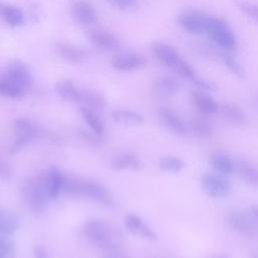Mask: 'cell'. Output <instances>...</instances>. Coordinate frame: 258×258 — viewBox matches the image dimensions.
Listing matches in <instances>:
<instances>
[{"label":"cell","mask_w":258,"mask_h":258,"mask_svg":"<svg viewBox=\"0 0 258 258\" xmlns=\"http://www.w3.org/2000/svg\"><path fill=\"white\" fill-rule=\"evenodd\" d=\"M63 190L73 195L88 197L106 207H113L115 205L112 192L105 185L96 181L67 178Z\"/></svg>","instance_id":"obj_1"},{"label":"cell","mask_w":258,"mask_h":258,"mask_svg":"<svg viewBox=\"0 0 258 258\" xmlns=\"http://www.w3.org/2000/svg\"><path fill=\"white\" fill-rule=\"evenodd\" d=\"M83 235L88 243L105 253L118 247L115 245L107 225L98 220H88L83 226Z\"/></svg>","instance_id":"obj_2"},{"label":"cell","mask_w":258,"mask_h":258,"mask_svg":"<svg viewBox=\"0 0 258 258\" xmlns=\"http://www.w3.org/2000/svg\"><path fill=\"white\" fill-rule=\"evenodd\" d=\"M22 197L27 207L34 213H41L46 208L50 201L41 176L27 179L22 185Z\"/></svg>","instance_id":"obj_3"},{"label":"cell","mask_w":258,"mask_h":258,"mask_svg":"<svg viewBox=\"0 0 258 258\" xmlns=\"http://www.w3.org/2000/svg\"><path fill=\"white\" fill-rule=\"evenodd\" d=\"M206 33L219 47L223 49L233 50L238 45L235 33L228 23L220 17L211 16L210 24Z\"/></svg>","instance_id":"obj_4"},{"label":"cell","mask_w":258,"mask_h":258,"mask_svg":"<svg viewBox=\"0 0 258 258\" xmlns=\"http://www.w3.org/2000/svg\"><path fill=\"white\" fill-rule=\"evenodd\" d=\"M40 131L30 119L17 118L13 121L14 142L9 149L10 153H15L26 145L30 144L38 135Z\"/></svg>","instance_id":"obj_5"},{"label":"cell","mask_w":258,"mask_h":258,"mask_svg":"<svg viewBox=\"0 0 258 258\" xmlns=\"http://www.w3.org/2000/svg\"><path fill=\"white\" fill-rule=\"evenodd\" d=\"M211 15L200 10H185L177 16L181 28L192 34L206 33L210 24Z\"/></svg>","instance_id":"obj_6"},{"label":"cell","mask_w":258,"mask_h":258,"mask_svg":"<svg viewBox=\"0 0 258 258\" xmlns=\"http://www.w3.org/2000/svg\"><path fill=\"white\" fill-rule=\"evenodd\" d=\"M228 224L237 232L247 235H258V220L251 214V216L241 213L239 211H232L227 216Z\"/></svg>","instance_id":"obj_7"},{"label":"cell","mask_w":258,"mask_h":258,"mask_svg":"<svg viewBox=\"0 0 258 258\" xmlns=\"http://www.w3.org/2000/svg\"><path fill=\"white\" fill-rule=\"evenodd\" d=\"M202 187L212 198H224L231 191L230 182L223 176L214 173H206L202 176Z\"/></svg>","instance_id":"obj_8"},{"label":"cell","mask_w":258,"mask_h":258,"mask_svg":"<svg viewBox=\"0 0 258 258\" xmlns=\"http://www.w3.org/2000/svg\"><path fill=\"white\" fill-rule=\"evenodd\" d=\"M42 183L50 200L56 199L63 190L67 176L56 167H50L42 176Z\"/></svg>","instance_id":"obj_9"},{"label":"cell","mask_w":258,"mask_h":258,"mask_svg":"<svg viewBox=\"0 0 258 258\" xmlns=\"http://www.w3.org/2000/svg\"><path fill=\"white\" fill-rule=\"evenodd\" d=\"M111 64L117 71L130 72L144 67L146 64V58L136 52H122L112 58Z\"/></svg>","instance_id":"obj_10"},{"label":"cell","mask_w":258,"mask_h":258,"mask_svg":"<svg viewBox=\"0 0 258 258\" xmlns=\"http://www.w3.org/2000/svg\"><path fill=\"white\" fill-rule=\"evenodd\" d=\"M158 120L163 128L174 135L182 136L186 133V128L181 119L169 108L161 107L157 112Z\"/></svg>","instance_id":"obj_11"},{"label":"cell","mask_w":258,"mask_h":258,"mask_svg":"<svg viewBox=\"0 0 258 258\" xmlns=\"http://www.w3.org/2000/svg\"><path fill=\"white\" fill-rule=\"evenodd\" d=\"M6 77L15 82L24 90L29 87L32 81V76L28 66L19 59H14L9 63L6 72Z\"/></svg>","instance_id":"obj_12"},{"label":"cell","mask_w":258,"mask_h":258,"mask_svg":"<svg viewBox=\"0 0 258 258\" xmlns=\"http://www.w3.org/2000/svg\"><path fill=\"white\" fill-rule=\"evenodd\" d=\"M125 227L132 235L146 239L148 241H155L157 239L154 231L136 214H128L125 218Z\"/></svg>","instance_id":"obj_13"},{"label":"cell","mask_w":258,"mask_h":258,"mask_svg":"<svg viewBox=\"0 0 258 258\" xmlns=\"http://www.w3.org/2000/svg\"><path fill=\"white\" fill-rule=\"evenodd\" d=\"M151 51L153 53V55L164 66L169 67V68H173L178 60L181 58L179 56V53L177 52V50L164 42H160V41H155L151 44Z\"/></svg>","instance_id":"obj_14"},{"label":"cell","mask_w":258,"mask_h":258,"mask_svg":"<svg viewBox=\"0 0 258 258\" xmlns=\"http://www.w3.org/2000/svg\"><path fill=\"white\" fill-rule=\"evenodd\" d=\"M87 36L89 40L97 47L103 50H116L119 47L118 38L107 31L102 30H91L88 31Z\"/></svg>","instance_id":"obj_15"},{"label":"cell","mask_w":258,"mask_h":258,"mask_svg":"<svg viewBox=\"0 0 258 258\" xmlns=\"http://www.w3.org/2000/svg\"><path fill=\"white\" fill-rule=\"evenodd\" d=\"M153 89L158 96L163 98H170L177 94L179 84L174 78L170 76H160L154 80Z\"/></svg>","instance_id":"obj_16"},{"label":"cell","mask_w":258,"mask_h":258,"mask_svg":"<svg viewBox=\"0 0 258 258\" xmlns=\"http://www.w3.org/2000/svg\"><path fill=\"white\" fill-rule=\"evenodd\" d=\"M236 173L249 184L258 186V165L245 159H240L235 163Z\"/></svg>","instance_id":"obj_17"},{"label":"cell","mask_w":258,"mask_h":258,"mask_svg":"<svg viewBox=\"0 0 258 258\" xmlns=\"http://www.w3.org/2000/svg\"><path fill=\"white\" fill-rule=\"evenodd\" d=\"M72 15L79 23L89 25L95 22L96 12L92 5L85 1H77L72 7Z\"/></svg>","instance_id":"obj_18"},{"label":"cell","mask_w":258,"mask_h":258,"mask_svg":"<svg viewBox=\"0 0 258 258\" xmlns=\"http://www.w3.org/2000/svg\"><path fill=\"white\" fill-rule=\"evenodd\" d=\"M57 54L64 60L72 63H80L83 62L87 56L86 51L72 44L68 43H56L55 46Z\"/></svg>","instance_id":"obj_19"},{"label":"cell","mask_w":258,"mask_h":258,"mask_svg":"<svg viewBox=\"0 0 258 258\" xmlns=\"http://www.w3.org/2000/svg\"><path fill=\"white\" fill-rule=\"evenodd\" d=\"M114 170H139L141 168L140 159L131 153H123L115 156L110 163Z\"/></svg>","instance_id":"obj_20"},{"label":"cell","mask_w":258,"mask_h":258,"mask_svg":"<svg viewBox=\"0 0 258 258\" xmlns=\"http://www.w3.org/2000/svg\"><path fill=\"white\" fill-rule=\"evenodd\" d=\"M191 99L196 108L203 115H212L218 111V104L210 96L201 91H192Z\"/></svg>","instance_id":"obj_21"},{"label":"cell","mask_w":258,"mask_h":258,"mask_svg":"<svg viewBox=\"0 0 258 258\" xmlns=\"http://www.w3.org/2000/svg\"><path fill=\"white\" fill-rule=\"evenodd\" d=\"M19 228L17 215L7 209H0V235L11 236Z\"/></svg>","instance_id":"obj_22"},{"label":"cell","mask_w":258,"mask_h":258,"mask_svg":"<svg viewBox=\"0 0 258 258\" xmlns=\"http://www.w3.org/2000/svg\"><path fill=\"white\" fill-rule=\"evenodd\" d=\"M114 122L123 126H138L143 122V117L136 111L129 109H117L111 114Z\"/></svg>","instance_id":"obj_23"},{"label":"cell","mask_w":258,"mask_h":258,"mask_svg":"<svg viewBox=\"0 0 258 258\" xmlns=\"http://www.w3.org/2000/svg\"><path fill=\"white\" fill-rule=\"evenodd\" d=\"M222 118L227 122L234 125H244L247 122V118L242 109L235 105L224 104L218 108Z\"/></svg>","instance_id":"obj_24"},{"label":"cell","mask_w":258,"mask_h":258,"mask_svg":"<svg viewBox=\"0 0 258 258\" xmlns=\"http://www.w3.org/2000/svg\"><path fill=\"white\" fill-rule=\"evenodd\" d=\"M54 91L57 96L69 102H78L80 96V90L71 80H59L54 86Z\"/></svg>","instance_id":"obj_25"},{"label":"cell","mask_w":258,"mask_h":258,"mask_svg":"<svg viewBox=\"0 0 258 258\" xmlns=\"http://www.w3.org/2000/svg\"><path fill=\"white\" fill-rule=\"evenodd\" d=\"M80 113L83 117V119L86 121L90 129L98 134L99 136L103 137L105 134V127L101 120V118L98 116L97 113H95L94 109H91L86 106H82L80 108Z\"/></svg>","instance_id":"obj_26"},{"label":"cell","mask_w":258,"mask_h":258,"mask_svg":"<svg viewBox=\"0 0 258 258\" xmlns=\"http://www.w3.org/2000/svg\"><path fill=\"white\" fill-rule=\"evenodd\" d=\"M78 102L82 103L83 106L98 110L104 109L107 105V101L102 95L91 91H80Z\"/></svg>","instance_id":"obj_27"},{"label":"cell","mask_w":258,"mask_h":258,"mask_svg":"<svg viewBox=\"0 0 258 258\" xmlns=\"http://www.w3.org/2000/svg\"><path fill=\"white\" fill-rule=\"evenodd\" d=\"M211 163L218 171L224 174H231L235 169V163L232 161V159L228 155L221 152H215L212 154Z\"/></svg>","instance_id":"obj_28"},{"label":"cell","mask_w":258,"mask_h":258,"mask_svg":"<svg viewBox=\"0 0 258 258\" xmlns=\"http://www.w3.org/2000/svg\"><path fill=\"white\" fill-rule=\"evenodd\" d=\"M25 90L21 88L19 85H17L15 82L7 78L6 76L4 78L0 79V95L7 97V98H20L24 95Z\"/></svg>","instance_id":"obj_29"},{"label":"cell","mask_w":258,"mask_h":258,"mask_svg":"<svg viewBox=\"0 0 258 258\" xmlns=\"http://www.w3.org/2000/svg\"><path fill=\"white\" fill-rule=\"evenodd\" d=\"M2 14L5 22L10 27H19L24 23V15L22 11L13 5H6L2 9Z\"/></svg>","instance_id":"obj_30"},{"label":"cell","mask_w":258,"mask_h":258,"mask_svg":"<svg viewBox=\"0 0 258 258\" xmlns=\"http://www.w3.org/2000/svg\"><path fill=\"white\" fill-rule=\"evenodd\" d=\"M158 166L163 171L177 173L184 167V161L176 156H163L159 159Z\"/></svg>","instance_id":"obj_31"},{"label":"cell","mask_w":258,"mask_h":258,"mask_svg":"<svg viewBox=\"0 0 258 258\" xmlns=\"http://www.w3.org/2000/svg\"><path fill=\"white\" fill-rule=\"evenodd\" d=\"M235 5L248 19L258 23V3L251 0H235Z\"/></svg>","instance_id":"obj_32"},{"label":"cell","mask_w":258,"mask_h":258,"mask_svg":"<svg viewBox=\"0 0 258 258\" xmlns=\"http://www.w3.org/2000/svg\"><path fill=\"white\" fill-rule=\"evenodd\" d=\"M190 128L192 132L202 138H209L213 135L212 125L205 119L201 117H195L190 121Z\"/></svg>","instance_id":"obj_33"},{"label":"cell","mask_w":258,"mask_h":258,"mask_svg":"<svg viewBox=\"0 0 258 258\" xmlns=\"http://www.w3.org/2000/svg\"><path fill=\"white\" fill-rule=\"evenodd\" d=\"M220 57H221L223 63L228 68V70L232 74H234L237 78L242 79V80H244L246 78L245 70L234 57H232L230 54H227V53H222Z\"/></svg>","instance_id":"obj_34"},{"label":"cell","mask_w":258,"mask_h":258,"mask_svg":"<svg viewBox=\"0 0 258 258\" xmlns=\"http://www.w3.org/2000/svg\"><path fill=\"white\" fill-rule=\"evenodd\" d=\"M15 246L8 236L0 235V258H10L14 256Z\"/></svg>","instance_id":"obj_35"},{"label":"cell","mask_w":258,"mask_h":258,"mask_svg":"<svg viewBox=\"0 0 258 258\" xmlns=\"http://www.w3.org/2000/svg\"><path fill=\"white\" fill-rule=\"evenodd\" d=\"M116 7H118L120 10L128 11L133 10L136 6L137 2L136 0H110Z\"/></svg>","instance_id":"obj_36"},{"label":"cell","mask_w":258,"mask_h":258,"mask_svg":"<svg viewBox=\"0 0 258 258\" xmlns=\"http://www.w3.org/2000/svg\"><path fill=\"white\" fill-rule=\"evenodd\" d=\"M80 135L81 137L86 140L88 143H91V144H97L99 142V138L101 136H99L98 134L94 133L92 134L91 132H88V131H85V130H80Z\"/></svg>","instance_id":"obj_37"},{"label":"cell","mask_w":258,"mask_h":258,"mask_svg":"<svg viewBox=\"0 0 258 258\" xmlns=\"http://www.w3.org/2000/svg\"><path fill=\"white\" fill-rule=\"evenodd\" d=\"M12 175L11 166L0 157V176L2 178H9Z\"/></svg>","instance_id":"obj_38"},{"label":"cell","mask_w":258,"mask_h":258,"mask_svg":"<svg viewBox=\"0 0 258 258\" xmlns=\"http://www.w3.org/2000/svg\"><path fill=\"white\" fill-rule=\"evenodd\" d=\"M33 255H34L35 257H37V258H44V257L47 256L45 249H44L42 246H39V245H37V246L34 247V249H33Z\"/></svg>","instance_id":"obj_39"},{"label":"cell","mask_w":258,"mask_h":258,"mask_svg":"<svg viewBox=\"0 0 258 258\" xmlns=\"http://www.w3.org/2000/svg\"><path fill=\"white\" fill-rule=\"evenodd\" d=\"M253 103H254V106L258 109V93L253 96Z\"/></svg>","instance_id":"obj_40"}]
</instances>
